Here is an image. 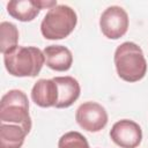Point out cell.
I'll use <instances>...</instances> for the list:
<instances>
[{
    "label": "cell",
    "instance_id": "obj_11",
    "mask_svg": "<svg viewBox=\"0 0 148 148\" xmlns=\"http://www.w3.org/2000/svg\"><path fill=\"white\" fill-rule=\"evenodd\" d=\"M40 10V0H12L7 3L8 14L21 22L32 21Z\"/></svg>",
    "mask_w": 148,
    "mask_h": 148
},
{
    "label": "cell",
    "instance_id": "obj_3",
    "mask_svg": "<svg viewBox=\"0 0 148 148\" xmlns=\"http://www.w3.org/2000/svg\"><path fill=\"white\" fill-rule=\"evenodd\" d=\"M77 23L75 10L67 5H57L49 9L40 23V32L50 40L64 39L69 36Z\"/></svg>",
    "mask_w": 148,
    "mask_h": 148
},
{
    "label": "cell",
    "instance_id": "obj_14",
    "mask_svg": "<svg viewBox=\"0 0 148 148\" xmlns=\"http://www.w3.org/2000/svg\"><path fill=\"white\" fill-rule=\"evenodd\" d=\"M58 148H90L88 140L83 134L76 131H71L61 135L58 141Z\"/></svg>",
    "mask_w": 148,
    "mask_h": 148
},
{
    "label": "cell",
    "instance_id": "obj_8",
    "mask_svg": "<svg viewBox=\"0 0 148 148\" xmlns=\"http://www.w3.org/2000/svg\"><path fill=\"white\" fill-rule=\"evenodd\" d=\"M31 99L40 108H56L59 99V91L53 79L38 80L31 89Z\"/></svg>",
    "mask_w": 148,
    "mask_h": 148
},
{
    "label": "cell",
    "instance_id": "obj_7",
    "mask_svg": "<svg viewBox=\"0 0 148 148\" xmlns=\"http://www.w3.org/2000/svg\"><path fill=\"white\" fill-rule=\"evenodd\" d=\"M110 138L120 148H136L142 141V130L138 123L121 119L111 127Z\"/></svg>",
    "mask_w": 148,
    "mask_h": 148
},
{
    "label": "cell",
    "instance_id": "obj_5",
    "mask_svg": "<svg viewBox=\"0 0 148 148\" xmlns=\"http://www.w3.org/2000/svg\"><path fill=\"white\" fill-rule=\"evenodd\" d=\"M128 15L119 6L108 7L99 17V28L102 34L109 39H119L128 29Z\"/></svg>",
    "mask_w": 148,
    "mask_h": 148
},
{
    "label": "cell",
    "instance_id": "obj_12",
    "mask_svg": "<svg viewBox=\"0 0 148 148\" xmlns=\"http://www.w3.org/2000/svg\"><path fill=\"white\" fill-rule=\"evenodd\" d=\"M28 132L16 124L1 123L0 125V148H21Z\"/></svg>",
    "mask_w": 148,
    "mask_h": 148
},
{
    "label": "cell",
    "instance_id": "obj_2",
    "mask_svg": "<svg viewBox=\"0 0 148 148\" xmlns=\"http://www.w3.org/2000/svg\"><path fill=\"white\" fill-rule=\"evenodd\" d=\"M118 76L126 82H136L147 73V61L142 49L133 42L120 44L113 56Z\"/></svg>",
    "mask_w": 148,
    "mask_h": 148
},
{
    "label": "cell",
    "instance_id": "obj_4",
    "mask_svg": "<svg viewBox=\"0 0 148 148\" xmlns=\"http://www.w3.org/2000/svg\"><path fill=\"white\" fill-rule=\"evenodd\" d=\"M1 123L21 125L28 133L32 123L29 114V101L27 95L20 89H12L1 97L0 103Z\"/></svg>",
    "mask_w": 148,
    "mask_h": 148
},
{
    "label": "cell",
    "instance_id": "obj_1",
    "mask_svg": "<svg viewBox=\"0 0 148 148\" xmlns=\"http://www.w3.org/2000/svg\"><path fill=\"white\" fill-rule=\"evenodd\" d=\"M7 72L17 77H35L45 64V56L36 46H15L3 54Z\"/></svg>",
    "mask_w": 148,
    "mask_h": 148
},
{
    "label": "cell",
    "instance_id": "obj_10",
    "mask_svg": "<svg viewBox=\"0 0 148 148\" xmlns=\"http://www.w3.org/2000/svg\"><path fill=\"white\" fill-rule=\"evenodd\" d=\"M45 64L49 68L57 72H66L72 67L73 54L64 45H49L43 50Z\"/></svg>",
    "mask_w": 148,
    "mask_h": 148
},
{
    "label": "cell",
    "instance_id": "obj_9",
    "mask_svg": "<svg viewBox=\"0 0 148 148\" xmlns=\"http://www.w3.org/2000/svg\"><path fill=\"white\" fill-rule=\"evenodd\" d=\"M53 81L57 83L59 91V99L56 108L65 109L73 105L74 102H76V99L80 97V92H81L79 81L73 76H68V75L56 76L53 77Z\"/></svg>",
    "mask_w": 148,
    "mask_h": 148
},
{
    "label": "cell",
    "instance_id": "obj_6",
    "mask_svg": "<svg viewBox=\"0 0 148 148\" xmlns=\"http://www.w3.org/2000/svg\"><path fill=\"white\" fill-rule=\"evenodd\" d=\"M75 120L84 131L99 132L108 124V112L99 103L84 102L77 108Z\"/></svg>",
    "mask_w": 148,
    "mask_h": 148
},
{
    "label": "cell",
    "instance_id": "obj_13",
    "mask_svg": "<svg viewBox=\"0 0 148 148\" xmlns=\"http://www.w3.org/2000/svg\"><path fill=\"white\" fill-rule=\"evenodd\" d=\"M18 30L15 24L3 21L0 23V52L5 54L10 49L17 46Z\"/></svg>",
    "mask_w": 148,
    "mask_h": 148
}]
</instances>
